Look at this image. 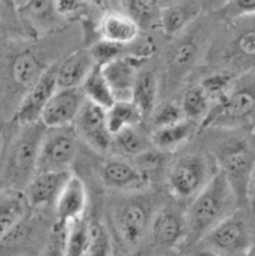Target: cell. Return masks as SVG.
Wrapping results in <instances>:
<instances>
[{"label":"cell","mask_w":255,"mask_h":256,"mask_svg":"<svg viewBox=\"0 0 255 256\" xmlns=\"http://www.w3.org/2000/svg\"><path fill=\"white\" fill-rule=\"evenodd\" d=\"M153 216L148 202L140 196H131L116 204L114 222L126 246L134 249L144 242L151 229Z\"/></svg>","instance_id":"5"},{"label":"cell","mask_w":255,"mask_h":256,"mask_svg":"<svg viewBox=\"0 0 255 256\" xmlns=\"http://www.w3.org/2000/svg\"><path fill=\"white\" fill-rule=\"evenodd\" d=\"M48 68L49 66L42 64L36 52L32 48H22L15 55L10 56L4 74L8 75L9 88L18 94L22 92L24 97Z\"/></svg>","instance_id":"12"},{"label":"cell","mask_w":255,"mask_h":256,"mask_svg":"<svg viewBox=\"0 0 255 256\" xmlns=\"http://www.w3.org/2000/svg\"><path fill=\"white\" fill-rule=\"evenodd\" d=\"M249 256H255V252H252V254H249Z\"/></svg>","instance_id":"44"},{"label":"cell","mask_w":255,"mask_h":256,"mask_svg":"<svg viewBox=\"0 0 255 256\" xmlns=\"http://www.w3.org/2000/svg\"><path fill=\"white\" fill-rule=\"evenodd\" d=\"M82 88H58L42 114V124L48 130L74 126L86 102Z\"/></svg>","instance_id":"10"},{"label":"cell","mask_w":255,"mask_h":256,"mask_svg":"<svg viewBox=\"0 0 255 256\" xmlns=\"http://www.w3.org/2000/svg\"><path fill=\"white\" fill-rule=\"evenodd\" d=\"M233 51V58L236 60H255V29L240 32L234 40Z\"/></svg>","instance_id":"36"},{"label":"cell","mask_w":255,"mask_h":256,"mask_svg":"<svg viewBox=\"0 0 255 256\" xmlns=\"http://www.w3.org/2000/svg\"><path fill=\"white\" fill-rule=\"evenodd\" d=\"M224 14L228 18H242L255 15V0H234L224 5Z\"/></svg>","instance_id":"37"},{"label":"cell","mask_w":255,"mask_h":256,"mask_svg":"<svg viewBox=\"0 0 255 256\" xmlns=\"http://www.w3.org/2000/svg\"><path fill=\"white\" fill-rule=\"evenodd\" d=\"M214 174H210V166L203 154L188 153L180 156L168 172V186L173 196L180 200H193Z\"/></svg>","instance_id":"3"},{"label":"cell","mask_w":255,"mask_h":256,"mask_svg":"<svg viewBox=\"0 0 255 256\" xmlns=\"http://www.w3.org/2000/svg\"><path fill=\"white\" fill-rule=\"evenodd\" d=\"M255 110V74L236 82L233 91L222 104L212 107L203 127H233L248 124L250 114Z\"/></svg>","instance_id":"4"},{"label":"cell","mask_w":255,"mask_h":256,"mask_svg":"<svg viewBox=\"0 0 255 256\" xmlns=\"http://www.w3.org/2000/svg\"><path fill=\"white\" fill-rule=\"evenodd\" d=\"M96 64L90 50H78L58 65V88H81Z\"/></svg>","instance_id":"18"},{"label":"cell","mask_w":255,"mask_h":256,"mask_svg":"<svg viewBox=\"0 0 255 256\" xmlns=\"http://www.w3.org/2000/svg\"><path fill=\"white\" fill-rule=\"evenodd\" d=\"M198 130V124L184 120L173 126L152 130L151 143L156 150L160 152H170L182 147L188 142Z\"/></svg>","instance_id":"24"},{"label":"cell","mask_w":255,"mask_h":256,"mask_svg":"<svg viewBox=\"0 0 255 256\" xmlns=\"http://www.w3.org/2000/svg\"><path fill=\"white\" fill-rule=\"evenodd\" d=\"M71 176L70 170L36 173L24 190L30 206H55Z\"/></svg>","instance_id":"14"},{"label":"cell","mask_w":255,"mask_h":256,"mask_svg":"<svg viewBox=\"0 0 255 256\" xmlns=\"http://www.w3.org/2000/svg\"><path fill=\"white\" fill-rule=\"evenodd\" d=\"M78 137L98 152H107L114 146V136L107 124V110L88 101L84 104L75 124Z\"/></svg>","instance_id":"11"},{"label":"cell","mask_w":255,"mask_h":256,"mask_svg":"<svg viewBox=\"0 0 255 256\" xmlns=\"http://www.w3.org/2000/svg\"><path fill=\"white\" fill-rule=\"evenodd\" d=\"M138 61L134 56L126 55L102 68L116 101H132V92L141 70Z\"/></svg>","instance_id":"15"},{"label":"cell","mask_w":255,"mask_h":256,"mask_svg":"<svg viewBox=\"0 0 255 256\" xmlns=\"http://www.w3.org/2000/svg\"><path fill=\"white\" fill-rule=\"evenodd\" d=\"M127 8V14L141 26V25H150L156 19H160V8H158L156 2H147V0H131L124 2Z\"/></svg>","instance_id":"34"},{"label":"cell","mask_w":255,"mask_h":256,"mask_svg":"<svg viewBox=\"0 0 255 256\" xmlns=\"http://www.w3.org/2000/svg\"><path fill=\"white\" fill-rule=\"evenodd\" d=\"M90 222L85 216L64 228V249L66 256H88Z\"/></svg>","instance_id":"28"},{"label":"cell","mask_w":255,"mask_h":256,"mask_svg":"<svg viewBox=\"0 0 255 256\" xmlns=\"http://www.w3.org/2000/svg\"><path fill=\"white\" fill-rule=\"evenodd\" d=\"M248 124H250V126L253 127L254 130H255V110L253 111V114H250V117H249V120H248Z\"/></svg>","instance_id":"42"},{"label":"cell","mask_w":255,"mask_h":256,"mask_svg":"<svg viewBox=\"0 0 255 256\" xmlns=\"http://www.w3.org/2000/svg\"><path fill=\"white\" fill-rule=\"evenodd\" d=\"M202 4L198 2H182L160 8V24L163 34L174 38L187 29L200 14Z\"/></svg>","instance_id":"19"},{"label":"cell","mask_w":255,"mask_h":256,"mask_svg":"<svg viewBox=\"0 0 255 256\" xmlns=\"http://www.w3.org/2000/svg\"><path fill=\"white\" fill-rule=\"evenodd\" d=\"M42 256H66L64 249V229L58 230V234L51 239V242Z\"/></svg>","instance_id":"38"},{"label":"cell","mask_w":255,"mask_h":256,"mask_svg":"<svg viewBox=\"0 0 255 256\" xmlns=\"http://www.w3.org/2000/svg\"><path fill=\"white\" fill-rule=\"evenodd\" d=\"M101 179L108 188L116 190H142L148 178L134 163L124 160H108L101 167Z\"/></svg>","instance_id":"16"},{"label":"cell","mask_w":255,"mask_h":256,"mask_svg":"<svg viewBox=\"0 0 255 256\" xmlns=\"http://www.w3.org/2000/svg\"><path fill=\"white\" fill-rule=\"evenodd\" d=\"M198 58L197 42L184 39L176 44L168 54L167 76L168 81L178 84L190 72Z\"/></svg>","instance_id":"23"},{"label":"cell","mask_w":255,"mask_h":256,"mask_svg":"<svg viewBox=\"0 0 255 256\" xmlns=\"http://www.w3.org/2000/svg\"><path fill=\"white\" fill-rule=\"evenodd\" d=\"M81 88H82L88 101L98 104L102 108L108 110L116 104V100L112 94L111 87L104 78L101 66L96 65V68H94V71L90 74Z\"/></svg>","instance_id":"29"},{"label":"cell","mask_w":255,"mask_h":256,"mask_svg":"<svg viewBox=\"0 0 255 256\" xmlns=\"http://www.w3.org/2000/svg\"><path fill=\"white\" fill-rule=\"evenodd\" d=\"M19 15L36 32H42L44 30H50L58 24V15L56 10L55 2H45V0H34L26 2L20 5Z\"/></svg>","instance_id":"25"},{"label":"cell","mask_w":255,"mask_h":256,"mask_svg":"<svg viewBox=\"0 0 255 256\" xmlns=\"http://www.w3.org/2000/svg\"><path fill=\"white\" fill-rule=\"evenodd\" d=\"M200 85L206 92L212 104L216 102V104H222L228 98L236 86V81H234L233 75L229 72H212L210 75L203 78Z\"/></svg>","instance_id":"31"},{"label":"cell","mask_w":255,"mask_h":256,"mask_svg":"<svg viewBox=\"0 0 255 256\" xmlns=\"http://www.w3.org/2000/svg\"><path fill=\"white\" fill-rule=\"evenodd\" d=\"M86 206L88 192L85 183L81 180L80 176L72 174L55 206L60 229H64L70 222L84 218Z\"/></svg>","instance_id":"17"},{"label":"cell","mask_w":255,"mask_h":256,"mask_svg":"<svg viewBox=\"0 0 255 256\" xmlns=\"http://www.w3.org/2000/svg\"><path fill=\"white\" fill-rule=\"evenodd\" d=\"M114 246L111 234L98 220L90 222V242L88 256H114Z\"/></svg>","instance_id":"32"},{"label":"cell","mask_w":255,"mask_h":256,"mask_svg":"<svg viewBox=\"0 0 255 256\" xmlns=\"http://www.w3.org/2000/svg\"><path fill=\"white\" fill-rule=\"evenodd\" d=\"M140 28L141 26L127 12H106L100 22L101 39L127 46L136 42Z\"/></svg>","instance_id":"20"},{"label":"cell","mask_w":255,"mask_h":256,"mask_svg":"<svg viewBox=\"0 0 255 256\" xmlns=\"http://www.w3.org/2000/svg\"><path fill=\"white\" fill-rule=\"evenodd\" d=\"M180 104L186 120L202 124L213 107L210 98L200 85L190 86L183 94Z\"/></svg>","instance_id":"27"},{"label":"cell","mask_w":255,"mask_h":256,"mask_svg":"<svg viewBox=\"0 0 255 256\" xmlns=\"http://www.w3.org/2000/svg\"><path fill=\"white\" fill-rule=\"evenodd\" d=\"M124 48L126 46L117 45V44L110 42L101 39L100 42H98L91 46L90 54L96 65L104 68V66L108 65V64L126 56L124 55Z\"/></svg>","instance_id":"35"},{"label":"cell","mask_w":255,"mask_h":256,"mask_svg":"<svg viewBox=\"0 0 255 256\" xmlns=\"http://www.w3.org/2000/svg\"><path fill=\"white\" fill-rule=\"evenodd\" d=\"M190 256H223L222 254H219V252H214V250L209 249V248L204 246L202 245L200 248H198L197 250H194V252H192V255Z\"/></svg>","instance_id":"40"},{"label":"cell","mask_w":255,"mask_h":256,"mask_svg":"<svg viewBox=\"0 0 255 256\" xmlns=\"http://www.w3.org/2000/svg\"><path fill=\"white\" fill-rule=\"evenodd\" d=\"M78 147L75 126L46 130L40 148L38 173L70 170Z\"/></svg>","instance_id":"6"},{"label":"cell","mask_w":255,"mask_h":256,"mask_svg":"<svg viewBox=\"0 0 255 256\" xmlns=\"http://www.w3.org/2000/svg\"><path fill=\"white\" fill-rule=\"evenodd\" d=\"M219 170L233 186L236 196H248V186L255 166V152L246 140H230L218 150Z\"/></svg>","instance_id":"7"},{"label":"cell","mask_w":255,"mask_h":256,"mask_svg":"<svg viewBox=\"0 0 255 256\" xmlns=\"http://www.w3.org/2000/svg\"><path fill=\"white\" fill-rule=\"evenodd\" d=\"M248 198L252 200V204L255 206V166L252 172L250 180H249V186H248Z\"/></svg>","instance_id":"41"},{"label":"cell","mask_w":255,"mask_h":256,"mask_svg":"<svg viewBox=\"0 0 255 256\" xmlns=\"http://www.w3.org/2000/svg\"><path fill=\"white\" fill-rule=\"evenodd\" d=\"M184 120L186 116L183 114L180 104L173 101L162 102V104H158L151 117L153 130L173 126V124H180V122L184 121Z\"/></svg>","instance_id":"33"},{"label":"cell","mask_w":255,"mask_h":256,"mask_svg":"<svg viewBox=\"0 0 255 256\" xmlns=\"http://www.w3.org/2000/svg\"><path fill=\"white\" fill-rule=\"evenodd\" d=\"M56 10L61 18L76 12L84 6V2H70V0H61V2H55Z\"/></svg>","instance_id":"39"},{"label":"cell","mask_w":255,"mask_h":256,"mask_svg":"<svg viewBox=\"0 0 255 256\" xmlns=\"http://www.w3.org/2000/svg\"><path fill=\"white\" fill-rule=\"evenodd\" d=\"M158 249H173L187 240V219L170 206H163L153 216L150 229Z\"/></svg>","instance_id":"13"},{"label":"cell","mask_w":255,"mask_h":256,"mask_svg":"<svg viewBox=\"0 0 255 256\" xmlns=\"http://www.w3.org/2000/svg\"><path fill=\"white\" fill-rule=\"evenodd\" d=\"M30 206L24 192L4 189L0 196V236L16 229L24 220Z\"/></svg>","instance_id":"21"},{"label":"cell","mask_w":255,"mask_h":256,"mask_svg":"<svg viewBox=\"0 0 255 256\" xmlns=\"http://www.w3.org/2000/svg\"><path fill=\"white\" fill-rule=\"evenodd\" d=\"M250 244L252 235L248 222L238 212L219 222L202 240V245L223 256L249 254Z\"/></svg>","instance_id":"8"},{"label":"cell","mask_w":255,"mask_h":256,"mask_svg":"<svg viewBox=\"0 0 255 256\" xmlns=\"http://www.w3.org/2000/svg\"><path fill=\"white\" fill-rule=\"evenodd\" d=\"M233 186L222 170L214 173L206 188L190 203L187 219V242H202L210 230L232 214L236 213L238 202Z\"/></svg>","instance_id":"1"},{"label":"cell","mask_w":255,"mask_h":256,"mask_svg":"<svg viewBox=\"0 0 255 256\" xmlns=\"http://www.w3.org/2000/svg\"><path fill=\"white\" fill-rule=\"evenodd\" d=\"M20 128L2 167V180L6 184L4 189L25 190L38 173L40 148L48 128L42 122Z\"/></svg>","instance_id":"2"},{"label":"cell","mask_w":255,"mask_h":256,"mask_svg":"<svg viewBox=\"0 0 255 256\" xmlns=\"http://www.w3.org/2000/svg\"><path fill=\"white\" fill-rule=\"evenodd\" d=\"M114 146L118 152L128 157L137 158L153 147L151 138L144 136L138 127H130L114 137Z\"/></svg>","instance_id":"30"},{"label":"cell","mask_w":255,"mask_h":256,"mask_svg":"<svg viewBox=\"0 0 255 256\" xmlns=\"http://www.w3.org/2000/svg\"><path fill=\"white\" fill-rule=\"evenodd\" d=\"M58 91V66L51 65L36 84L20 100L14 120L20 127L42 122V114Z\"/></svg>","instance_id":"9"},{"label":"cell","mask_w":255,"mask_h":256,"mask_svg":"<svg viewBox=\"0 0 255 256\" xmlns=\"http://www.w3.org/2000/svg\"><path fill=\"white\" fill-rule=\"evenodd\" d=\"M158 94H160V81L157 74L150 68H141L132 92V102L140 110L144 120H151L153 112L158 106Z\"/></svg>","instance_id":"22"},{"label":"cell","mask_w":255,"mask_h":256,"mask_svg":"<svg viewBox=\"0 0 255 256\" xmlns=\"http://www.w3.org/2000/svg\"><path fill=\"white\" fill-rule=\"evenodd\" d=\"M22 256H26V255H22Z\"/></svg>","instance_id":"45"},{"label":"cell","mask_w":255,"mask_h":256,"mask_svg":"<svg viewBox=\"0 0 255 256\" xmlns=\"http://www.w3.org/2000/svg\"><path fill=\"white\" fill-rule=\"evenodd\" d=\"M142 121L144 116L132 101H116L107 110V124L114 137L126 128L138 127Z\"/></svg>","instance_id":"26"},{"label":"cell","mask_w":255,"mask_h":256,"mask_svg":"<svg viewBox=\"0 0 255 256\" xmlns=\"http://www.w3.org/2000/svg\"><path fill=\"white\" fill-rule=\"evenodd\" d=\"M114 256H128V255H127L124 252H122V250H120L118 248H114Z\"/></svg>","instance_id":"43"}]
</instances>
